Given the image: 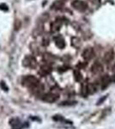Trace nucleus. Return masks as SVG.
Instances as JSON below:
<instances>
[{
	"instance_id": "obj_1",
	"label": "nucleus",
	"mask_w": 115,
	"mask_h": 129,
	"mask_svg": "<svg viewBox=\"0 0 115 129\" xmlns=\"http://www.w3.org/2000/svg\"><path fill=\"white\" fill-rule=\"evenodd\" d=\"M22 84H23L25 86L28 87L29 89H34V90H41L43 89L42 85L41 84L39 79L35 77L32 76H27L23 78V81H22Z\"/></svg>"
},
{
	"instance_id": "obj_2",
	"label": "nucleus",
	"mask_w": 115,
	"mask_h": 129,
	"mask_svg": "<svg viewBox=\"0 0 115 129\" xmlns=\"http://www.w3.org/2000/svg\"><path fill=\"white\" fill-rule=\"evenodd\" d=\"M71 6L78 11H84L88 9V4L82 0H74L71 3Z\"/></svg>"
},
{
	"instance_id": "obj_3",
	"label": "nucleus",
	"mask_w": 115,
	"mask_h": 129,
	"mask_svg": "<svg viewBox=\"0 0 115 129\" xmlns=\"http://www.w3.org/2000/svg\"><path fill=\"white\" fill-rule=\"evenodd\" d=\"M58 99V95L56 94H53V93H47V94L43 95L42 96V100L46 103H54Z\"/></svg>"
},
{
	"instance_id": "obj_4",
	"label": "nucleus",
	"mask_w": 115,
	"mask_h": 129,
	"mask_svg": "<svg viewBox=\"0 0 115 129\" xmlns=\"http://www.w3.org/2000/svg\"><path fill=\"white\" fill-rule=\"evenodd\" d=\"M23 64L25 66H28L30 68H35L36 67V60L33 56H28V57L25 58Z\"/></svg>"
},
{
	"instance_id": "obj_5",
	"label": "nucleus",
	"mask_w": 115,
	"mask_h": 129,
	"mask_svg": "<svg viewBox=\"0 0 115 129\" xmlns=\"http://www.w3.org/2000/svg\"><path fill=\"white\" fill-rule=\"evenodd\" d=\"M82 56L85 60H90L94 56V50L92 47H87L83 50V53H82Z\"/></svg>"
},
{
	"instance_id": "obj_6",
	"label": "nucleus",
	"mask_w": 115,
	"mask_h": 129,
	"mask_svg": "<svg viewBox=\"0 0 115 129\" xmlns=\"http://www.w3.org/2000/svg\"><path fill=\"white\" fill-rule=\"evenodd\" d=\"M62 23L63 22L60 19H56L53 23L51 24V31L52 32H57L60 29V28H61L62 26Z\"/></svg>"
},
{
	"instance_id": "obj_7",
	"label": "nucleus",
	"mask_w": 115,
	"mask_h": 129,
	"mask_svg": "<svg viewBox=\"0 0 115 129\" xmlns=\"http://www.w3.org/2000/svg\"><path fill=\"white\" fill-rule=\"evenodd\" d=\"M113 57H114V52L111 49V50H109V51L106 52L105 54H104L103 61L105 62V63L108 64V63H110L112 59H113Z\"/></svg>"
},
{
	"instance_id": "obj_8",
	"label": "nucleus",
	"mask_w": 115,
	"mask_h": 129,
	"mask_svg": "<svg viewBox=\"0 0 115 129\" xmlns=\"http://www.w3.org/2000/svg\"><path fill=\"white\" fill-rule=\"evenodd\" d=\"M64 1L63 0H56L55 2H53V4L51 6V9L53 10H60L64 7Z\"/></svg>"
},
{
	"instance_id": "obj_9",
	"label": "nucleus",
	"mask_w": 115,
	"mask_h": 129,
	"mask_svg": "<svg viewBox=\"0 0 115 129\" xmlns=\"http://www.w3.org/2000/svg\"><path fill=\"white\" fill-rule=\"evenodd\" d=\"M111 81H112V78H110V77L108 75H104L103 77L101 78V88L102 89H105L108 85L110 84Z\"/></svg>"
},
{
	"instance_id": "obj_10",
	"label": "nucleus",
	"mask_w": 115,
	"mask_h": 129,
	"mask_svg": "<svg viewBox=\"0 0 115 129\" xmlns=\"http://www.w3.org/2000/svg\"><path fill=\"white\" fill-rule=\"evenodd\" d=\"M102 69H103V67H102V64L101 63H99L98 61H96V62L94 63L93 66H92L91 72H94V73H98V72H102Z\"/></svg>"
},
{
	"instance_id": "obj_11",
	"label": "nucleus",
	"mask_w": 115,
	"mask_h": 129,
	"mask_svg": "<svg viewBox=\"0 0 115 129\" xmlns=\"http://www.w3.org/2000/svg\"><path fill=\"white\" fill-rule=\"evenodd\" d=\"M54 41H55V44L56 46L60 49H63L64 47H65V42H64V40L62 38L61 36H58L54 38Z\"/></svg>"
},
{
	"instance_id": "obj_12",
	"label": "nucleus",
	"mask_w": 115,
	"mask_h": 129,
	"mask_svg": "<svg viewBox=\"0 0 115 129\" xmlns=\"http://www.w3.org/2000/svg\"><path fill=\"white\" fill-rule=\"evenodd\" d=\"M14 27H15V30H19L21 28V27H22V22H21V21L18 19H16L15 21Z\"/></svg>"
},
{
	"instance_id": "obj_13",
	"label": "nucleus",
	"mask_w": 115,
	"mask_h": 129,
	"mask_svg": "<svg viewBox=\"0 0 115 129\" xmlns=\"http://www.w3.org/2000/svg\"><path fill=\"white\" fill-rule=\"evenodd\" d=\"M75 78L77 81H80L82 79V74L80 73V72H78V71L75 72Z\"/></svg>"
},
{
	"instance_id": "obj_14",
	"label": "nucleus",
	"mask_w": 115,
	"mask_h": 129,
	"mask_svg": "<svg viewBox=\"0 0 115 129\" xmlns=\"http://www.w3.org/2000/svg\"><path fill=\"white\" fill-rule=\"evenodd\" d=\"M0 10H4V11H7V10H9V8H8V6L6 5L5 4H1V5H0Z\"/></svg>"
},
{
	"instance_id": "obj_15",
	"label": "nucleus",
	"mask_w": 115,
	"mask_h": 129,
	"mask_svg": "<svg viewBox=\"0 0 115 129\" xmlns=\"http://www.w3.org/2000/svg\"><path fill=\"white\" fill-rule=\"evenodd\" d=\"M42 44L44 47H47V46L49 45V40H48L47 38H44L43 39V42H42Z\"/></svg>"
},
{
	"instance_id": "obj_16",
	"label": "nucleus",
	"mask_w": 115,
	"mask_h": 129,
	"mask_svg": "<svg viewBox=\"0 0 115 129\" xmlns=\"http://www.w3.org/2000/svg\"><path fill=\"white\" fill-rule=\"evenodd\" d=\"M106 97H107V95H104V96L102 97L101 99H100L99 101H98V103H97V105H100V104H101V103H103V102H104V101H105V100H106Z\"/></svg>"
},
{
	"instance_id": "obj_17",
	"label": "nucleus",
	"mask_w": 115,
	"mask_h": 129,
	"mask_svg": "<svg viewBox=\"0 0 115 129\" xmlns=\"http://www.w3.org/2000/svg\"><path fill=\"white\" fill-rule=\"evenodd\" d=\"M112 81L113 83H115V73L113 74V76H112Z\"/></svg>"
}]
</instances>
